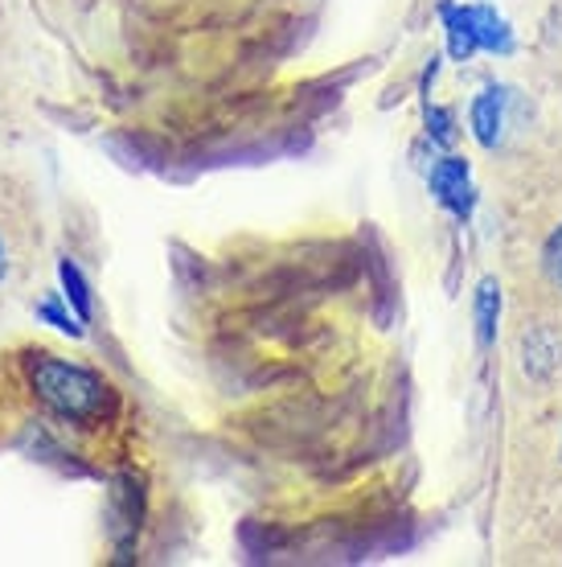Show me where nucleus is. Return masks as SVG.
I'll return each instance as SVG.
<instances>
[{
  "label": "nucleus",
  "instance_id": "nucleus-1",
  "mask_svg": "<svg viewBox=\"0 0 562 567\" xmlns=\"http://www.w3.org/2000/svg\"><path fill=\"white\" fill-rule=\"evenodd\" d=\"M25 379L45 408H54L58 415H66L74 424H107L119 408L115 386L98 370L45 354V350L25 358Z\"/></svg>",
  "mask_w": 562,
  "mask_h": 567
},
{
  "label": "nucleus",
  "instance_id": "nucleus-2",
  "mask_svg": "<svg viewBox=\"0 0 562 567\" xmlns=\"http://www.w3.org/2000/svg\"><path fill=\"white\" fill-rule=\"evenodd\" d=\"M431 194H436L439 206H448L456 218H468L472 214V182H468V161L460 156H444L431 169Z\"/></svg>",
  "mask_w": 562,
  "mask_h": 567
},
{
  "label": "nucleus",
  "instance_id": "nucleus-3",
  "mask_svg": "<svg viewBox=\"0 0 562 567\" xmlns=\"http://www.w3.org/2000/svg\"><path fill=\"white\" fill-rule=\"evenodd\" d=\"M501 124H506V95L497 86H489V91H480L477 100H472V132H477V141L485 148H497Z\"/></svg>",
  "mask_w": 562,
  "mask_h": 567
},
{
  "label": "nucleus",
  "instance_id": "nucleus-4",
  "mask_svg": "<svg viewBox=\"0 0 562 567\" xmlns=\"http://www.w3.org/2000/svg\"><path fill=\"white\" fill-rule=\"evenodd\" d=\"M444 25H448V50L456 62H468V58L480 50L477 25H472V4H444Z\"/></svg>",
  "mask_w": 562,
  "mask_h": 567
},
{
  "label": "nucleus",
  "instance_id": "nucleus-5",
  "mask_svg": "<svg viewBox=\"0 0 562 567\" xmlns=\"http://www.w3.org/2000/svg\"><path fill=\"white\" fill-rule=\"evenodd\" d=\"M472 25H477L480 50H501V54H509V50H513V33H509V25L492 13V9H485V4H472Z\"/></svg>",
  "mask_w": 562,
  "mask_h": 567
},
{
  "label": "nucleus",
  "instance_id": "nucleus-6",
  "mask_svg": "<svg viewBox=\"0 0 562 567\" xmlns=\"http://www.w3.org/2000/svg\"><path fill=\"white\" fill-rule=\"evenodd\" d=\"M58 280H62V300L79 312V321H91V292L74 259H58Z\"/></svg>",
  "mask_w": 562,
  "mask_h": 567
},
{
  "label": "nucleus",
  "instance_id": "nucleus-7",
  "mask_svg": "<svg viewBox=\"0 0 562 567\" xmlns=\"http://www.w3.org/2000/svg\"><path fill=\"white\" fill-rule=\"evenodd\" d=\"M497 312H501L497 280H485L477 292V341L480 346H492V338H497Z\"/></svg>",
  "mask_w": 562,
  "mask_h": 567
},
{
  "label": "nucleus",
  "instance_id": "nucleus-8",
  "mask_svg": "<svg viewBox=\"0 0 562 567\" xmlns=\"http://www.w3.org/2000/svg\"><path fill=\"white\" fill-rule=\"evenodd\" d=\"M38 321L54 326L58 333H66V338H83V321H79V312L62 309V297H45L42 305H38Z\"/></svg>",
  "mask_w": 562,
  "mask_h": 567
},
{
  "label": "nucleus",
  "instance_id": "nucleus-9",
  "mask_svg": "<svg viewBox=\"0 0 562 567\" xmlns=\"http://www.w3.org/2000/svg\"><path fill=\"white\" fill-rule=\"evenodd\" d=\"M542 271H547V280L562 292V227L550 230L547 243H542Z\"/></svg>",
  "mask_w": 562,
  "mask_h": 567
},
{
  "label": "nucleus",
  "instance_id": "nucleus-10",
  "mask_svg": "<svg viewBox=\"0 0 562 567\" xmlns=\"http://www.w3.org/2000/svg\"><path fill=\"white\" fill-rule=\"evenodd\" d=\"M427 132H431L439 144L456 141V128H451V112H444V107H427Z\"/></svg>",
  "mask_w": 562,
  "mask_h": 567
},
{
  "label": "nucleus",
  "instance_id": "nucleus-11",
  "mask_svg": "<svg viewBox=\"0 0 562 567\" xmlns=\"http://www.w3.org/2000/svg\"><path fill=\"white\" fill-rule=\"evenodd\" d=\"M9 276V247H4V235H0V284Z\"/></svg>",
  "mask_w": 562,
  "mask_h": 567
}]
</instances>
